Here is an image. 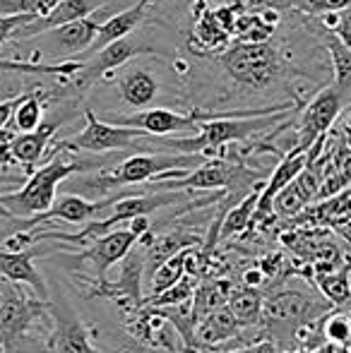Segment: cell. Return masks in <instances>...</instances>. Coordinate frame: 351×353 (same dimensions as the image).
Instances as JSON below:
<instances>
[{
    "mask_svg": "<svg viewBox=\"0 0 351 353\" xmlns=\"http://www.w3.org/2000/svg\"><path fill=\"white\" fill-rule=\"evenodd\" d=\"M72 113L70 111H63L61 116H53L51 121L43 118V123L37 128V130H29V132H8V130H0L5 132V137L0 135V166L8 168L12 163L22 166L27 173L34 171L41 157L46 154V147L51 142V137L56 135V130L63 125L66 121H70Z\"/></svg>",
    "mask_w": 351,
    "mask_h": 353,
    "instance_id": "obj_5",
    "label": "cell"
},
{
    "mask_svg": "<svg viewBox=\"0 0 351 353\" xmlns=\"http://www.w3.org/2000/svg\"><path fill=\"white\" fill-rule=\"evenodd\" d=\"M103 19L99 17H82L75 22H68L63 27L48 29V32L39 34L41 39V51L51 58H66L75 56V53H85L97 39L99 29H101Z\"/></svg>",
    "mask_w": 351,
    "mask_h": 353,
    "instance_id": "obj_11",
    "label": "cell"
},
{
    "mask_svg": "<svg viewBox=\"0 0 351 353\" xmlns=\"http://www.w3.org/2000/svg\"><path fill=\"white\" fill-rule=\"evenodd\" d=\"M239 334V320L229 307H217L210 315H205V320L197 325L195 330V341L205 346H214L221 341H229Z\"/></svg>",
    "mask_w": 351,
    "mask_h": 353,
    "instance_id": "obj_19",
    "label": "cell"
},
{
    "mask_svg": "<svg viewBox=\"0 0 351 353\" xmlns=\"http://www.w3.org/2000/svg\"><path fill=\"white\" fill-rule=\"evenodd\" d=\"M51 330L46 336L48 353H103L94 341L89 325L82 322L77 310L66 301H48Z\"/></svg>",
    "mask_w": 351,
    "mask_h": 353,
    "instance_id": "obj_6",
    "label": "cell"
},
{
    "mask_svg": "<svg viewBox=\"0 0 351 353\" xmlns=\"http://www.w3.org/2000/svg\"><path fill=\"white\" fill-rule=\"evenodd\" d=\"M185 252H188V248H185V250H178L176 255L166 257V260L161 262V265L157 267L154 272H152L150 281H147V286H150V296H147V298L159 296V293H164L166 288L176 286V283L181 281V279H185V274H188V270H185ZM147 298H145V301H147Z\"/></svg>",
    "mask_w": 351,
    "mask_h": 353,
    "instance_id": "obj_22",
    "label": "cell"
},
{
    "mask_svg": "<svg viewBox=\"0 0 351 353\" xmlns=\"http://www.w3.org/2000/svg\"><path fill=\"white\" fill-rule=\"evenodd\" d=\"M99 166H101V161H85V159L68 154V149L56 147L51 161L29 173L27 183L19 190L0 192V207L17 219H32L46 212L56 202L61 183H66L75 173H85Z\"/></svg>",
    "mask_w": 351,
    "mask_h": 353,
    "instance_id": "obj_1",
    "label": "cell"
},
{
    "mask_svg": "<svg viewBox=\"0 0 351 353\" xmlns=\"http://www.w3.org/2000/svg\"><path fill=\"white\" fill-rule=\"evenodd\" d=\"M323 41L330 53V61H332V87L342 94V99L351 108V48L330 29H325Z\"/></svg>",
    "mask_w": 351,
    "mask_h": 353,
    "instance_id": "obj_18",
    "label": "cell"
},
{
    "mask_svg": "<svg viewBox=\"0 0 351 353\" xmlns=\"http://www.w3.org/2000/svg\"><path fill=\"white\" fill-rule=\"evenodd\" d=\"M192 39H195L202 48H207V51H217V48L226 46L234 37L226 32V27L219 22V17H217L214 10L200 5V10H197V14H195Z\"/></svg>",
    "mask_w": 351,
    "mask_h": 353,
    "instance_id": "obj_20",
    "label": "cell"
},
{
    "mask_svg": "<svg viewBox=\"0 0 351 353\" xmlns=\"http://www.w3.org/2000/svg\"><path fill=\"white\" fill-rule=\"evenodd\" d=\"M219 65L234 84L265 92L289 74V61L270 41H236L219 53Z\"/></svg>",
    "mask_w": 351,
    "mask_h": 353,
    "instance_id": "obj_2",
    "label": "cell"
},
{
    "mask_svg": "<svg viewBox=\"0 0 351 353\" xmlns=\"http://www.w3.org/2000/svg\"><path fill=\"white\" fill-rule=\"evenodd\" d=\"M318 19L325 29H330L332 34H337V37L351 48V8H344V10H339V12L320 14Z\"/></svg>",
    "mask_w": 351,
    "mask_h": 353,
    "instance_id": "obj_28",
    "label": "cell"
},
{
    "mask_svg": "<svg viewBox=\"0 0 351 353\" xmlns=\"http://www.w3.org/2000/svg\"><path fill=\"white\" fill-rule=\"evenodd\" d=\"M243 281H245V286H250V288H253V286H260V283H263V281H267V276L263 274V270H260V267H258V270H250V272H245Z\"/></svg>",
    "mask_w": 351,
    "mask_h": 353,
    "instance_id": "obj_32",
    "label": "cell"
},
{
    "mask_svg": "<svg viewBox=\"0 0 351 353\" xmlns=\"http://www.w3.org/2000/svg\"><path fill=\"white\" fill-rule=\"evenodd\" d=\"M320 288H323V293L330 298L332 303H344L349 301V293H351V276L349 272H330V274H325L323 279H320Z\"/></svg>",
    "mask_w": 351,
    "mask_h": 353,
    "instance_id": "obj_25",
    "label": "cell"
},
{
    "mask_svg": "<svg viewBox=\"0 0 351 353\" xmlns=\"http://www.w3.org/2000/svg\"><path fill=\"white\" fill-rule=\"evenodd\" d=\"M296 0H265L267 8H274V10H284V8H294Z\"/></svg>",
    "mask_w": 351,
    "mask_h": 353,
    "instance_id": "obj_35",
    "label": "cell"
},
{
    "mask_svg": "<svg viewBox=\"0 0 351 353\" xmlns=\"http://www.w3.org/2000/svg\"><path fill=\"white\" fill-rule=\"evenodd\" d=\"M118 89L128 106L142 111V108H150L159 97V79L147 68H126L118 74Z\"/></svg>",
    "mask_w": 351,
    "mask_h": 353,
    "instance_id": "obj_16",
    "label": "cell"
},
{
    "mask_svg": "<svg viewBox=\"0 0 351 353\" xmlns=\"http://www.w3.org/2000/svg\"><path fill=\"white\" fill-rule=\"evenodd\" d=\"M323 339H328L330 344H337L339 349H347L351 344V317L344 315L328 317L323 325Z\"/></svg>",
    "mask_w": 351,
    "mask_h": 353,
    "instance_id": "obj_26",
    "label": "cell"
},
{
    "mask_svg": "<svg viewBox=\"0 0 351 353\" xmlns=\"http://www.w3.org/2000/svg\"><path fill=\"white\" fill-rule=\"evenodd\" d=\"M308 149L310 147H305V144H296L289 154H284V157H281V161L277 163V168L272 171L270 181H267L263 185V190H260L258 207H255V214H253V221H255V219L267 216V214H272V202H274V197L279 195V192L284 190V188L289 185V183L294 181L301 171H303L305 163H308Z\"/></svg>",
    "mask_w": 351,
    "mask_h": 353,
    "instance_id": "obj_14",
    "label": "cell"
},
{
    "mask_svg": "<svg viewBox=\"0 0 351 353\" xmlns=\"http://www.w3.org/2000/svg\"><path fill=\"white\" fill-rule=\"evenodd\" d=\"M263 185H265V183H260L255 190H250L245 197H241L239 205H234L231 210H226L224 214H221L219 238L239 236V233H243L245 228L253 223V214H255V207H258V197H260Z\"/></svg>",
    "mask_w": 351,
    "mask_h": 353,
    "instance_id": "obj_21",
    "label": "cell"
},
{
    "mask_svg": "<svg viewBox=\"0 0 351 353\" xmlns=\"http://www.w3.org/2000/svg\"><path fill=\"white\" fill-rule=\"evenodd\" d=\"M142 236H137L130 226L128 228H113V231L103 233V236L94 238L85 245V250L77 252V262H89L94 267V288L106 283V274L113 265L123 260L130 252V248L140 241Z\"/></svg>",
    "mask_w": 351,
    "mask_h": 353,
    "instance_id": "obj_10",
    "label": "cell"
},
{
    "mask_svg": "<svg viewBox=\"0 0 351 353\" xmlns=\"http://www.w3.org/2000/svg\"><path fill=\"white\" fill-rule=\"evenodd\" d=\"M229 310L236 315L239 322H245V325H253V322L260 320L265 310V303L260 298V293H255L250 286L245 288H236L229 296Z\"/></svg>",
    "mask_w": 351,
    "mask_h": 353,
    "instance_id": "obj_24",
    "label": "cell"
},
{
    "mask_svg": "<svg viewBox=\"0 0 351 353\" xmlns=\"http://www.w3.org/2000/svg\"><path fill=\"white\" fill-rule=\"evenodd\" d=\"M325 310V305L313 303V298H308L301 291H279L277 296H272L265 303V315L274 322H289V320H301L310 322L313 317H318Z\"/></svg>",
    "mask_w": 351,
    "mask_h": 353,
    "instance_id": "obj_15",
    "label": "cell"
},
{
    "mask_svg": "<svg viewBox=\"0 0 351 353\" xmlns=\"http://www.w3.org/2000/svg\"><path fill=\"white\" fill-rule=\"evenodd\" d=\"M349 106L342 99V94L330 84L323 92H318L308 103L301 106L299 113V142L296 144H305L310 147L320 135L330 132L337 123V118L342 113H347Z\"/></svg>",
    "mask_w": 351,
    "mask_h": 353,
    "instance_id": "obj_9",
    "label": "cell"
},
{
    "mask_svg": "<svg viewBox=\"0 0 351 353\" xmlns=\"http://www.w3.org/2000/svg\"><path fill=\"white\" fill-rule=\"evenodd\" d=\"M263 178V171H250L248 166L229 157H210L185 176L157 181L152 183V188L154 190H234L239 195V190L260 183Z\"/></svg>",
    "mask_w": 351,
    "mask_h": 353,
    "instance_id": "obj_3",
    "label": "cell"
},
{
    "mask_svg": "<svg viewBox=\"0 0 351 353\" xmlns=\"http://www.w3.org/2000/svg\"><path fill=\"white\" fill-rule=\"evenodd\" d=\"M43 248H22V250H10L0 245V276L19 286H32L41 301H51V291L43 274L34 265V257L43 255Z\"/></svg>",
    "mask_w": 351,
    "mask_h": 353,
    "instance_id": "obj_12",
    "label": "cell"
},
{
    "mask_svg": "<svg viewBox=\"0 0 351 353\" xmlns=\"http://www.w3.org/2000/svg\"><path fill=\"white\" fill-rule=\"evenodd\" d=\"M89 330H92L94 341H97L103 353H164V349L145 344V341L128 334L126 330H118V327L106 325V322L89 325Z\"/></svg>",
    "mask_w": 351,
    "mask_h": 353,
    "instance_id": "obj_17",
    "label": "cell"
},
{
    "mask_svg": "<svg viewBox=\"0 0 351 353\" xmlns=\"http://www.w3.org/2000/svg\"><path fill=\"white\" fill-rule=\"evenodd\" d=\"M34 17H37V14H24V12L0 14V43H8L10 39L14 37V32H17L19 27H24L27 22H32Z\"/></svg>",
    "mask_w": 351,
    "mask_h": 353,
    "instance_id": "obj_30",
    "label": "cell"
},
{
    "mask_svg": "<svg viewBox=\"0 0 351 353\" xmlns=\"http://www.w3.org/2000/svg\"><path fill=\"white\" fill-rule=\"evenodd\" d=\"M101 8H103V0H61L48 14L34 17L32 22L19 27L12 39L14 41H29V39L39 37V34L48 32V29H56L68 22H75V19L89 17L94 10H101Z\"/></svg>",
    "mask_w": 351,
    "mask_h": 353,
    "instance_id": "obj_13",
    "label": "cell"
},
{
    "mask_svg": "<svg viewBox=\"0 0 351 353\" xmlns=\"http://www.w3.org/2000/svg\"><path fill=\"white\" fill-rule=\"evenodd\" d=\"M294 8H299L308 17H320V14L339 12L344 8H351V0H296Z\"/></svg>",
    "mask_w": 351,
    "mask_h": 353,
    "instance_id": "obj_29",
    "label": "cell"
},
{
    "mask_svg": "<svg viewBox=\"0 0 351 353\" xmlns=\"http://www.w3.org/2000/svg\"><path fill=\"white\" fill-rule=\"evenodd\" d=\"M217 307H224V293L219 286H205L192 298V320L200 315H210Z\"/></svg>",
    "mask_w": 351,
    "mask_h": 353,
    "instance_id": "obj_27",
    "label": "cell"
},
{
    "mask_svg": "<svg viewBox=\"0 0 351 353\" xmlns=\"http://www.w3.org/2000/svg\"><path fill=\"white\" fill-rule=\"evenodd\" d=\"M157 53H161V51L157 46H152L150 41H145V39H135V37H130V34L116 39V41L106 43V46H101L99 51H94L92 56H89V61H85L80 65V70H77V82H75L77 92H85L92 84H97L106 72L118 70V68H123L128 61H132V58L157 56Z\"/></svg>",
    "mask_w": 351,
    "mask_h": 353,
    "instance_id": "obj_7",
    "label": "cell"
},
{
    "mask_svg": "<svg viewBox=\"0 0 351 353\" xmlns=\"http://www.w3.org/2000/svg\"><path fill=\"white\" fill-rule=\"evenodd\" d=\"M43 123V97L39 92L24 94L22 101H19L17 111H14L10 125L5 128L8 132H29L37 130Z\"/></svg>",
    "mask_w": 351,
    "mask_h": 353,
    "instance_id": "obj_23",
    "label": "cell"
},
{
    "mask_svg": "<svg viewBox=\"0 0 351 353\" xmlns=\"http://www.w3.org/2000/svg\"><path fill=\"white\" fill-rule=\"evenodd\" d=\"M14 183H22V176H8L5 168L0 166V185H14Z\"/></svg>",
    "mask_w": 351,
    "mask_h": 353,
    "instance_id": "obj_34",
    "label": "cell"
},
{
    "mask_svg": "<svg viewBox=\"0 0 351 353\" xmlns=\"http://www.w3.org/2000/svg\"><path fill=\"white\" fill-rule=\"evenodd\" d=\"M0 353H3V351H0Z\"/></svg>",
    "mask_w": 351,
    "mask_h": 353,
    "instance_id": "obj_36",
    "label": "cell"
},
{
    "mask_svg": "<svg viewBox=\"0 0 351 353\" xmlns=\"http://www.w3.org/2000/svg\"><path fill=\"white\" fill-rule=\"evenodd\" d=\"M22 97H24V94H22ZM22 97L8 99V101H0V130H5V128L10 125V121H12V116H14V111H17Z\"/></svg>",
    "mask_w": 351,
    "mask_h": 353,
    "instance_id": "obj_31",
    "label": "cell"
},
{
    "mask_svg": "<svg viewBox=\"0 0 351 353\" xmlns=\"http://www.w3.org/2000/svg\"><path fill=\"white\" fill-rule=\"evenodd\" d=\"M260 270H263V274L270 279V276L277 274V270H279V257H267V260L260 265Z\"/></svg>",
    "mask_w": 351,
    "mask_h": 353,
    "instance_id": "obj_33",
    "label": "cell"
},
{
    "mask_svg": "<svg viewBox=\"0 0 351 353\" xmlns=\"http://www.w3.org/2000/svg\"><path fill=\"white\" fill-rule=\"evenodd\" d=\"M85 121L87 128L77 132L70 140L58 142V147L68 149V152H92V154H108V152H126L130 147H137L147 132L137 130V128L116 125V123L101 121L94 111L85 108Z\"/></svg>",
    "mask_w": 351,
    "mask_h": 353,
    "instance_id": "obj_4",
    "label": "cell"
},
{
    "mask_svg": "<svg viewBox=\"0 0 351 353\" xmlns=\"http://www.w3.org/2000/svg\"><path fill=\"white\" fill-rule=\"evenodd\" d=\"M226 116L219 111H200V108H192L190 113H178L169 111V108H142V111L132 113V116H108L103 121L116 123V125H128L137 128V130L147 132V135H178V132H190L195 128H200V123L212 121V118Z\"/></svg>",
    "mask_w": 351,
    "mask_h": 353,
    "instance_id": "obj_8",
    "label": "cell"
}]
</instances>
